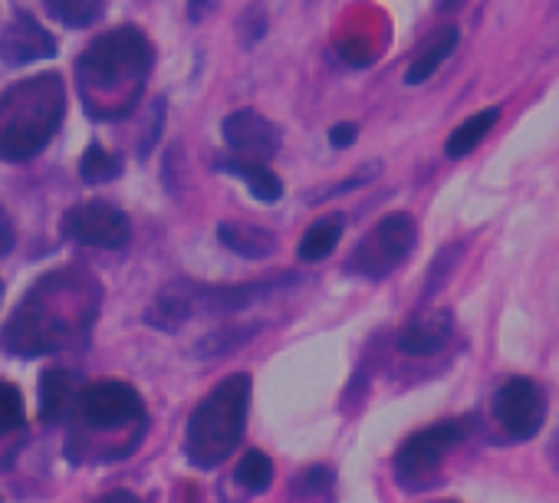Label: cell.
I'll return each instance as SVG.
<instances>
[{
	"label": "cell",
	"mask_w": 559,
	"mask_h": 503,
	"mask_svg": "<svg viewBox=\"0 0 559 503\" xmlns=\"http://www.w3.org/2000/svg\"><path fill=\"white\" fill-rule=\"evenodd\" d=\"M63 122V83L53 73L17 83L0 99V158L27 161L47 148Z\"/></svg>",
	"instance_id": "cell-1"
},
{
	"label": "cell",
	"mask_w": 559,
	"mask_h": 503,
	"mask_svg": "<svg viewBox=\"0 0 559 503\" xmlns=\"http://www.w3.org/2000/svg\"><path fill=\"white\" fill-rule=\"evenodd\" d=\"M247 408H250V375L234 372L214 392H207L204 402L191 411L185 428V457L201 470L224 464L243 438Z\"/></svg>",
	"instance_id": "cell-2"
},
{
	"label": "cell",
	"mask_w": 559,
	"mask_h": 503,
	"mask_svg": "<svg viewBox=\"0 0 559 503\" xmlns=\"http://www.w3.org/2000/svg\"><path fill=\"white\" fill-rule=\"evenodd\" d=\"M76 326L70 323V313L67 307H53V274L44 277L27 297L24 303L17 307V313L11 316L4 336H0V346L14 356H47V352H57L70 333Z\"/></svg>",
	"instance_id": "cell-3"
},
{
	"label": "cell",
	"mask_w": 559,
	"mask_h": 503,
	"mask_svg": "<svg viewBox=\"0 0 559 503\" xmlns=\"http://www.w3.org/2000/svg\"><path fill=\"white\" fill-rule=\"evenodd\" d=\"M152 44L139 27H119L96 37L80 57V80L93 89L139 83L152 70Z\"/></svg>",
	"instance_id": "cell-4"
},
{
	"label": "cell",
	"mask_w": 559,
	"mask_h": 503,
	"mask_svg": "<svg viewBox=\"0 0 559 503\" xmlns=\"http://www.w3.org/2000/svg\"><path fill=\"white\" fill-rule=\"evenodd\" d=\"M474 428V418H448L431 428L412 434L395 454V480L405 490H425L444 467V457L454 444H461Z\"/></svg>",
	"instance_id": "cell-5"
},
{
	"label": "cell",
	"mask_w": 559,
	"mask_h": 503,
	"mask_svg": "<svg viewBox=\"0 0 559 503\" xmlns=\"http://www.w3.org/2000/svg\"><path fill=\"white\" fill-rule=\"evenodd\" d=\"M418 240V224L408 211L385 214L353 250V258L346 264L349 274L366 277V280H385L395 274L415 250Z\"/></svg>",
	"instance_id": "cell-6"
},
{
	"label": "cell",
	"mask_w": 559,
	"mask_h": 503,
	"mask_svg": "<svg viewBox=\"0 0 559 503\" xmlns=\"http://www.w3.org/2000/svg\"><path fill=\"white\" fill-rule=\"evenodd\" d=\"M73 411L80 415L86 428H96V431L126 428L145 418L142 395L135 392V385L119 382V379H99V382L80 385Z\"/></svg>",
	"instance_id": "cell-7"
},
{
	"label": "cell",
	"mask_w": 559,
	"mask_h": 503,
	"mask_svg": "<svg viewBox=\"0 0 559 503\" xmlns=\"http://www.w3.org/2000/svg\"><path fill=\"white\" fill-rule=\"evenodd\" d=\"M490 408L507 441H533L546 421V392L533 379L513 375L497 388Z\"/></svg>",
	"instance_id": "cell-8"
},
{
	"label": "cell",
	"mask_w": 559,
	"mask_h": 503,
	"mask_svg": "<svg viewBox=\"0 0 559 503\" xmlns=\"http://www.w3.org/2000/svg\"><path fill=\"white\" fill-rule=\"evenodd\" d=\"M63 230L70 240L86 243V247H103V250H119L132 237L129 217L116 204H106V201H83L70 207L63 217Z\"/></svg>",
	"instance_id": "cell-9"
},
{
	"label": "cell",
	"mask_w": 559,
	"mask_h": 503,
	"mask_svg": "<svg viewBox=\"0 0 559 503\" xmlns=\"http://www.w3.org/2000/svg\"><path fill=\"white\" fill-rule=\"evenodd\" d=\"M221 132H224V142L240 158H250V161H263V158L276 155V148H280V129L253 109L230 112L224 119Z\"/></svg>",
	"instance_id": "cell-10"
},
{
	"label": "cell",
	"mask_w": 559,
	"mask_h": 503,
	"mask_svg": "<svg viewBox=\"0 0 559 503\" xmlns=\"http://www.w3.org/2000/svg\"><path fill=\"white\" fill-rule=\"evenodd\" d=\"M0 57H4V63H11V67L50 60V57H57V40L31 14H17L4 27V34H0Z\"/></svg>",
	"instance_id": "cell-11"
},
{
	"label": "cell",
	"mask_w": 559,
	"mask_h": 503,
	"mask_svg": "<svg viewBox=\"0 0 559 503\" xmlns=\"http://www.w3.org/2000/svg\"><path fill=\"white\" fill-rule=\"evenodd\" d=\"M451 333H454V316L448 310H425L405 323L399 336V349L405 356H431L448 346Z\"/></svg>",
	"instance_id": "cell-12"
},
{
	"label": "cell",
	"mask_w": 559,
	"mask_h": 503,
	"mask_svg": "<svg viewBox=\"0 0 559 503\" xmlns=\"http://www.w3.org/2000/svg\"><path fill=\"white\" fill-rule=\"evenodd\" d=\"M80 395V375L67 369H50L40 375V418L47 424L63 421Z\"/></svg>",
	"instance_id": "cell-13"
},
{
	"label": "cell",
	"mask_w": 559,
	"mask_h": 503,
	"mask_svg": "<svg viewBox=\"0 0 559 503\" xmlns=\"http://www.w3.org/2000/svg\"><path fill=\"white\" fill-rule=\"evenodd\" d=\"M217 240L230 250V254H240L247 261H263L276 250V233L273 230L240 224V220H224L217 227Z\"/></svg>",
	"instance_id": "cell-14"
},
{
	"label": "cell",
	"mask_w": 559,
	"mask_h": 503,
	"mask_svg": "<svg viewBox=\"0 0 559 503\" xmlns=\"http://www.w3.org/2000/svg\"><path fill=\"white\" fill-rule=\"evenodd\" d=\"M217 171H227V175L240 178L250 188V194L257 201H263V204H273V201H280V194H284V184H280V178L263 161H250V158L234 155V158H221Z\"/></svg>",
	"instance_id": "cell-15"
},
{
	"label": "cell",
	"mask_w": 559,
	"mask_h": 503,
	"mask_svg": "<svg viewBox=\"0 0 559 503\" xmlns=\"http://www.w3.org/2000/svg\"><path fill=\"white\" fill-rule=\"evenodd\" d=\"M497 122H500V106H490V109L474 112L471 119H464V122L448 135L444 155H448V158H464V155H471V152L487 139V132H490Z\"/></svg>",
	"instance_id": "cell-16"
},
{
	"label": "cell",
	"mask_w": 559,
	"mask_h": 503,
	"mask_svg": "<svg viewBox=\"0 0 559 503\" xmlns=\"http://www.w3.org/2000/svg\"><path fill=\"white\" fill-rule=\"evenodd\" d=\"M457 27H444L441 34H435L431 37V44L412 60V67H408V73H405V83L408 86H421L425 80H431L435 73H438V67L457 50Z\"/></svg>",
	"instance_id": "cell-17"
},
{
	"label": "cell",
	"mask_w": 559,
	"mask_h": 503,
	"mask_svg": "<svg viewBox=\"0 0 559 503\" xmlns=\"http://www.w3.org/2000/svg\"><path fill=\"white\" fill-rule=\"evenodd\" d=\"M343 227H346L343 214H330V217H320L317 224H310V230L300 240V261H307V264L326 261L343 240Z\"/></svg>",
	"instance_id": "cell-18"
},
{
	"label": "cell",
	"mask_w": 559,
	"mask_h": 503,
	"mask_svg": "<svg viewBox=\"0 0 559 503\" xmlns=\"http://www.w3.org/2000/svg\"><path fill=\"white\" fill-rule=\"evenodd\" d=\"M44 4L53 21L73 31H86L103 17V0H44Z\"/></svg>",
	"instance_id": "cell-19"
},
{
	"label": "cell",
	"mask_w": 559,
	"mask_h": 503,
	"mask_svg": "<svg viewBox=\"0 0 559 503\" xmlns=\"http://www.w3.org/2000/svg\"><path fill=\"white\" fill-rule=\"evenodd\" d=\"M234 480H237L243 490H250V493H263V490H270V483H273V460H270L263 451L250 447V451L240 454L237 470H234Z\"/></svg>",
	"instance_id": "cell-20"
},
{
	"label": "cell",
	"mask_w": 559,
	"mask_h": 503,
	"mask_svg": "<svg viewBox=\"0 0 559 503\" xmlns=\"http://www.w3.org/2000/svg\"><path fill=\"white\" fill-rule=\"evenodd\" d=\"M122 175V161L116 155H109L103 145H90L80 158V178L86 184H106L116 181Z\"/></svg>",
	"instance_id": "cell-21"
},
{
	"label": "cell",
	"mask_w": 559,
	"mask_h": 503,
	"mask_svg": "<svg viewBox=\"0 0 559 503\" xmlns=\"http://www.w3.org/2000/svg\"><path fill=\"white\" fill-rule=\"evenodd\" d=\"M27 428V405L17 385L0 382V438L17 434Z\"/></svg>",
	"instance_id": "cell-22"
},
{
	"label": "cell",
	"mask_w": 559,
	"mask_h": 503,
	"mask_svg": "<svg viewBox=\"0 0 559 503\" xmlns=\"http://www.w3.org/2000/svg\"><path fill=\"white\" fill-rule=\"evenodd\" d=\"M260 330V323H250L247 330H237V326H221L217 333H211L201 346H198V356L204 359V356H221V352H227L230 346H237V343H243L247 336H253Z\"/></svg>",
	"instance_id": "cell-23"
},
{
	"label": "cell",
	"mask_w": 559,
	"mask_h": 503,
	"mask_svg": "<svg viewBox=\"0 0 559 503\" xmlns=\"http://www.w3.org/2000/svg\"><path fill=\"white\" fill-rule=\"evenodd\" d=\"M336 50H340V57H343L349 67H369V63H372L369 47H366V44H359V40H340V44H336Z\"/></svg>",
	"instance_id": "cell-24"
},
{
	"label": "cell",
	"mask_w": 559,
	"mask_h": 503,
	"mask_svg": "<svg viewBox=\"0 0 559 503\" xmlns=\"http://www.w3.org/2000/svg\"><path fill=\"white\" fill-rule=\"evenodd\" d=\"M263 31H266V21H263L260 8H250V11H247V21L240 24V34L247 37V44H253V40L263 37Z\"/></svg>",
	"instance_id": "cell-25"
},
{
	"label": "cell",
	"mask_w": 559,
	"mask_h": 503,
	"mask_svg": "<svg viewBox=\"0 0 559 503\" xmlns=\"http://www.w3.org/2000/svg\"><path fill=\"white\" fill-rule=\"evenodd\" d=\"M14 240H17V233H14V220H11V214L0 207V258H8L11 250H14Z\"/></svg>",
	"instance_id": "cell-26"
},
{
	"label": "cell",
	"mask_w": 559,
	"mask_h": 503,
	"mask_svg": "<svg viewBox=\"0 0 559 503\" xmlns=\"http://www.w3.org/2000/svg\"><path fill=\"white\" fill-rule=\"evenodd\" d=\"M356 135H359V129H356L353 122H340V125H333V129H330V142H333V148H349V145L356 142Z\"/></svg>",
	"instance_id": "cell-27"
},
{
	"label": "cell",
	"mask_w": 559,
	"mask_h": 503,
	"mask_svg": "<svg viewBox=\"0 0 559 503\" xmlns=\"http://www.w3.org/2000/svg\"><path fill=\"white\" fill-rule=\"evenodd\" d=\"M214 0H188V17L191 21H204V14L211 11Z\"/></svg>",
	"instance_id": "cell-28"
},
{
	"label": "cell",
	"mask_w": 559,
	"mask_h": 503,
	"mask_svg": "<svg viewBox=\"0 0 559 503\" xmlns=\"http://www.w3.org/2000/svg\"><path fill=\"white\" fill-rule=\"evenodd\" d=\"M99 503H142L135 493H126V490H116V493H109V496H103Z\"/></svg>",
	"instance_id": "cell-29"
},
{
	"label": "cell",
	"mask_w": 559,
	"mask_h": 503,
	"mask_svg": "<svg viewBox=\"0 0 559 503\" xmlns=\"http://www.w3.org/2000/svg\"><path fill=\"white\" fill-rule=\"evenodd\" d=\"M549 457H552V464L559 467V438H556V441L549 444Z\"/></svg>",
	"instance_id": "cell-30"
},
{
	"label": "cell",
	"mask_w": 559,
	"mask_h": 503,
	"mask_svg": "<svg viewBox=\"0 0 559 503\" xmlns=\"http://www.w3.org/2000/svg\"><path fill=\"white\" fill-rule=\"evenodd\" d=\"M457 4H464V0H441V8H444V11H451V8H457Z\"/></svg>",
	"instance_id": "cell-31"
},
{
	"label": "cell",
	"mask_w": 559,
	"mask_h": 503,
	"mask_svg": "<svg viewBox=\"0 0 559 503\" xmlns=\"http://www.w3.org/2000/svg\"><path fill=\"white\" fill-rule=\"evenodd\" d=\"M0 297H4V287H0Z\"/></svg>",
	"instance_id": "cell-32"
}]
</instances>
